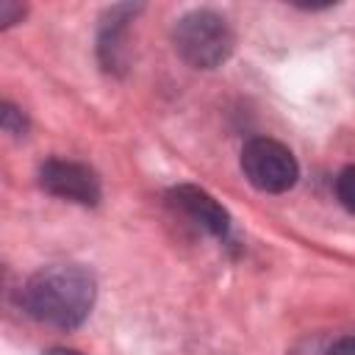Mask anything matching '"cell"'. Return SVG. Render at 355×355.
Returning <instances> with one entry per match:
<instances>
[{
    "label": "cell",
    "mask_w": 355,
    "mask_h": 355,
    "mask_svg": "<svg viewBox=\"0 0 355 355\" xmlns=\"http://www.w3.org/2000/svg\"><path fill=\"white\" fill-rule=\"evenodd\" d=\"M94 294V277L83 266L53 263L28 277L22 288V308L42 324L72 330L92 313Z\"/></svg>",
    "instance_id": "obj_1"
},
{
    "label": "cell",
    "mask_w": 355,
    "mask_h": 355,
    "mask_svg": "<svg viewBox=\"0 0 355 355\" xmlns=\"http://www.w3.org/2000/svg\"><path fill=\"white\" fill-rule=\"evenodd\" d=\"M172 42H175L178 55L194 69L222 67L230 58L233 44H236L227 19L208 8L183 14L172 31Z\"/></svg>",
    "instance_id": "obj_2"
},
{
    "label": "cell",
    "mask_w": 355,
    "mask_h": 355,
    "mask_svg": "<svg viewBox=\"0 0 355 355\" xmlns=\"http://www.w3.org/2000/svg\"><path fill=\"white\" fill-rule=\"evenodd\" d=\"M241 172L258 191L280 194L297 183L300 164L286 144L258 136V139H250L241 150Z\"/></svg>",
    "instance_id": "obj_3"
},
{
    "label": "cell",
    "mask_w": 355,
    "mask_h": 355,
    "mask_svg": "<svg viewBox=\"0 0 355 355\" xmlns=\"http://www.w3.org/2000/svg\"><path fill=\"white\" fill-rule=\"evenodd\" d=\"M39 183L53 197L80 202V205H97L100 202V180L97 175L78 161L67 158H50L39 169Z\"/></svg>",
    "instance_id": "obj_4"
},
{
    "label": "cell",
    "mask_w": 355,
    "mask_h": 355,
    "mask_svg": "<svg viewBox=\"0 0 355 355\" xmlns=\"http://www.w3.org/2000/svg\"><path fill=\"white\" fill-rule=\"evenodd\" d=\"M169 200H172V205H175L178 211H183L194 225H200V227L208 230L211 236H219V239L227 236V230H230V216H227V211H225L205 189L183 183V186H175V189L169 191Z\"/></svg>",
    "instance_id": "obj_5"
},
{
    "label": "cell",
    "mask_w": 355,
    "mask_h": 355,
    "mask_svg": "<svg viewBox=\"0 0 355 355\" xmlns=\"http://www.w3.org/2000/svg\"><path fill=\"white\" fill-rule=\"evenodd\" d=\"M336 197L338 202L355 214V164L352 166H344L338 175H336Z\"/></svg>",
    "instance_id": "obj_6"
},
{
    "label": "cell",
    "mask_w": 355,
    "mask_h": 355,
    "mask_svg": "<svg viewBox=\"0 0 355 355\" xmlns=\"http://www.w3.org/2000/svg\"><path fill=\"white\" fill-rule=\"evenodd\" d=\"M3 130L11 133V136H22L25 133V116L11 103H3Z\"/></svg>",
    "instance_id": "obj_7"
},
{
    "label": "cell",
    "mask_w": 355,
    "mask_h": 355,
    "mask_svg": "<svg viewBox=\"0 0 355 355\" xmlns=\"http://www.w3.org/2000/svg\"><path fill=\"white\" fill-rule=\"evenodd\" d=\"M22 14H25L22 6H17V3H3V6H0V22H3V28L14 25V19L22 17Z\"/></svg>",
    "instance_id": "obj_8"
},
{
    "label": "cell",
    "mask_w": 355,
    "mask_h": 355,
    "mask_svg": "<svg viewBox=\"0 0 355 355\" xmlns=\"http://www.w3.org/2000/svg\"><path fill=\"white\" fill-rule=\"evenodd\" d=\"M327 355H355V336H347V338H338Z\"/></svg>",
    "instance_id": "obj_9"
},
{
    "label": "cell",
    "mask_w": 355,
    "mask_h": 355,
    "mask_svg": "<svg viewBox=\"0 0 355 355\" xmlns=\"http://www.w3.org/2000/svg\"><path fill=\"white\" fill-rule=\"evenodd\" d=\"M47 355H80V352H75V349H50Z\"/></svg>",
    "instance_id": "obj_10"
}]
</instances>
